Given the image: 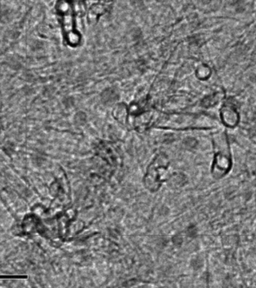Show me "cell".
I'll return each mask as SVG.
<instances>
[{
  "label": "cell",
  "mask_w": 256,
  "mask_h": 288,
  "mask_svg": "<svg viewBox=\"0 0 256 288\" xmlns=\"http://www.w3.org/2000/svg\"><path fill=\"white\" fill-rule=\"evenodd\" d=\"M103 8L104 6L100 4H95L92 6L88 14L90 23H94L96 22L98 16L102 13Z\"/></svg>",
  "instance_id": "5b68a950"
},
{
  "label": "cell",
  "mask_w": 256,
  "mask_h": 288,
  "mask_svg": "<svg viewBox=\"0 0 256 288\" xmlns=\"http://www.w3.org/2000/svg\"><path fill=\"white\" fill-rule=\"evenodd\" d=\"M220 117L223 124L230 128H234L239 122L240 116L236 108L230 104H224L220 110Z\"/></svg>",
  "instance_id": "277c9868"
},
{
  "label": "cell",
  "mask_w": 256,
  "mask_h": 288,
  "mask_svg": "<svg viewBox=\"0 0 256 288\" xmlns=\"http://www.w3.org/2000/svg\"><path fill=\"white\" fill-rule=\"evenodd\" d=\"M224 96V92H218L214 95L210 96L206 99V101L208 102L204 104L207 106H212L217 104L222 99Z\"/></svg>",
  "instance_id": "8992f818"
},
{
  "label": "cell",
  "mask_w": 256,
  "mask_h": 288,
  "mask_svg": "<svg viewBox=\"0 0 256 288\" xmlns=\"http://www.w3.org/2000/svg\"><path fill=\"white\" fill-rule=\"evenodd\" d=\"M58 8L63 15L64 30L66 33L68 40L70 44L77 43L78 41V36L73 30L72 17L69 4L66 2H60Z\"/></svg>",
  "instance_id": "3957f363"
},
{
  "label": "cell",
  "mask_w": 256,
  "mask_h": 288,
  "mask_svg": "<svg viewBox=\"0 0 256 288\" xmlns=\"http://www.w3.org/2000/svg\"><path fill=\"white\" fill-rule=\"evenodd\" d=\"M169 164L168 156L163 153L157 154L150 163L144 178V184L150 191H157L167 179Z\"/></svg>",
  "instance_id": "6da1fadb"
},
{
  "label": "cell",
  "mask_w": 256,
  "mask_h": 288,
  "mask_svg": "<svg viewBox=\"0 0 256 288\" xmlns=\"http://www.w3.org/2000/svg\"><path fill=\"white\" fill-rule=\"evenodd\" d=\"M232 161L229 150L228 138L224 142L222 149L215 154L212 167V173L216 178L224 176L230 170Z\"/></svg>",
  "instance_id": "7a4b0ae2"
}]
</instances>
